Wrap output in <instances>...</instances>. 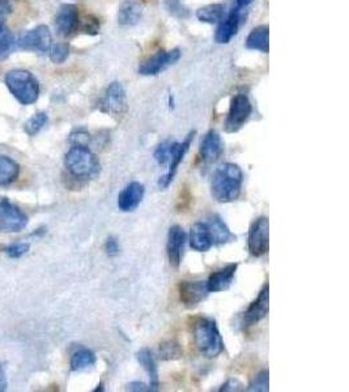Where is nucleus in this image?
<instances>
[{
    "instance_id": "f704fd0d",
    "label": "nucleus",
    "mask_w": 349,
    "mask_h": 392,
    "mask_svg": "<svg viewBox=\"0 0 349 392\" xmlns=\"http://www.w3.org/2000/svg\"><path fill=\"white\" fill-rule=\"evenodd\" d=\"M29 243H24V242H17V243H12L4 247V252L13 259L21 258L22 255H25L29 252Z\"/></svg>"
},
{
    "instance_id": "c9c22d12",
    "label": "nucleus",
    "mask_w": 349,
    "mask_h": 392,
    "mask_svg": "<svg viewBox=\"0 0 349 392\" xmlns=\"http://www.w3.org/2000/svg\"><path fill=\"white\" fill-rule=\"evenodd\" d=\"M81 31L85 34H90V36L97 34L100 31V21L93 15H87L81 22Z\"/></svg>"
},
{
    "instance_id": "6ab92c4d",
    "label": "nucleus",
    "mask_w": 349,
    "mask_h": 392,
    "mask_svg": "<svg viewBox=\"0 0 349 392\" xmlns=\"http://www.w3.org/2000/svg\"><path fill=\"white\" fill-rule=\"evenodd\" d=\"M241 25V10L236 8L232 10L227 20L220 24L219 29L216 31L215 40L218 43H229L230 40L237 34Z\"/></svg>"
},
{
    "instance_id": "6e6552de",
    "label": "nucleus",
    "mask_w": 349,
    "mask_h": 392,
    "mask_svg": "<svg viewBox=\"0 0 349 392\" xmlns=\"http://www.w3.org/2000/svg\"><path fill=\"white\" fill-rule=\"evenodd\" d=\"M101 110L115 118L123 117L127 112L126 91L124 87L118 81L111 82L108 87L104 99L101 101Z\"/></svg>"
},
{
    "instance_id": "393cba45",
    "label": "nucleus",
    "mask_w": 349,
    "mask_h": 392,
    "mask_svg": "<svg viewBox=\"0 0 349 392\" xmlns=\"http://www.w3.org/2000/svg\"><path fill=\"white\" fill-rule=\"evenodd\" d=\"M20 166L7 156H0V186H8L17 180Z\"/></svg>"
},
{
    "instance_id": "72a5a7b5",
    "label": "nucleus",
    "mask_w": 349,
    "mask_h": 392,
    "mask_svg": "<svg viewBox=\"0 0 349 392\" xmlns=\"http://www.w3.org/2000/svg\"><path fill=\"white\" fill-rule=\"evenodd\" d=\"M269 372L263 370L260 372L252 383L250 384L248 391L255 392H267L269 391Z\"/></svg>"
},
{
    "instance_id": "39448f33",
    "label": "nucleus",
    "mask_w": 349,
    "mask_h": 392,
    "mask_svg": "<svg viewBox=\"0 0 349 392\" xmlns=\"http://www.w3.org/2000/svg\"><path fill=\"white\" fill-rule=\"evenodd\" d=\"M251 112H252V105L250 102L249 97L243 93L236 94L230 102L229 112L225 122L227 132L233 133L240 131L245 126V123L249 121Z\"/></svg>"
},
{
    "instance_id": "412c9836",
    "label": "nucleus",
    "mask_w": 349,
    "mask_h": 392,
    "mask_svg": "<svg viewBox=\"0 0 349 392\" xmlns=\"http://www.w3.org/2000/svg\"><path fill=\"white\" fill-rule=\"evenodd\" d=\"M207 226H208L213 245H225L228 242L236 240V237L232 234L229 228L225 225V222H222L221 217L218 215L211 216L210 220L207 222Z\"/></svg>"
},
{
    "instance_id": "f3484780",
    "label": "nucleus",
    "mask_w": 349,
    "mask_h": 392,
    "mask_svg": "<svg viewBox=\"0 0 349 392\" xmlns=\"http://www.w3.org/2000/svg\"><path fill=\"white\" fill-rule=\"evenodd\" d=\"M238 264L232 263L227 267L221 268L219 271L213 272L210 276V280L207 282V288L211 293L224 292L228 291L230 285L233 284L236 271H237Z\"/></svg>"
},
{
    "instance_id": "f257e3e1",
    "label": "nucleus",
    "mask_w": 349,
    "mask_h": 392,
    "mask_svg": "<svg viewBox=\"0 0 349 392\" xmlns=\"http://www.w3.org/2000/svg\"><path fill=\"white\" fill-rule=\"evenodd\" d=\"M243 173L236 164H224L219 166L211 181V194L219 203H232L237 201L242 190Z\"/></svg>"
},
{
    "instance_id": "2f4dec72",
    "label": "nucleus",
    "mask_w": 349,
    "mask_h": 392,
    "mask_svg": "<svg viewBox=\"0 0 349 392\" xmlns=\"http://www.w3.org/2000/svg\"><path fill=\"white\" fill-rule=\"evenodd\" d=\"M50 59L55 64H62L70 57V46L67 43H57L51 46Z\"/></svg>"
},
{
    "instance_id": "ea45409f",
    "label": "nucleus",
    "mask_w": 349,
    "mask_h": 392,
    "mask_svg": "<svg viewBox=\"0 0 349 392\" xmlns=\"http://www.w3.org/2000/svg\"><path fill=\"white\" fill-rule=\"evenodd\" d=\"M7 387H8L7 363H0V392L6 391Z\"/></svg>"
},
{
    "instance_id": "4be33fe9",
    "label": "nucleus",
    "mask_w": 349,
    "mask_h": 392,
    "mask_svg": "<svg viewBox=\"0 0 349 392\" xmlns=\"http://www.w3.org/2000/svg\"><path fill=\"white\" fill-rule=\"evenodd\" d=\"M136 358L139 361L140 365L143 366V369L150 375V390L155 391L159 387V369L156 361L153 358V354L148 348H143L139 352L136 353Z\"/></svg>"
},
{
    "instance_id": "a878e982",
    "label": "nucleus",
    "mask_w": 349,
    "mask_h": 392,
    "mask_svg": "<svg viewBox=\"0 0 349 392\" xmlns=\"http://www.w3.org/2000/svg\"><path fill=\"white\" fill-rule=\"evenodd\" d=\"M225 7L222 4H210L197 10V17L201 22L216 24L224 19Z\"/></svg>"
},
{
    "instance_id": "b1692460",
    "label": "nucleus",
    "mask_w": 349,
    "mask_h": 392,
    "mask_svg": "<svg viewBox=\"0 0 349 392\" xmlns=\"http://www.w3.org/2000/svg\"><path fill=\"white\" fill-rule=\"evenodd\" d=\"M141 19V7L134 1L123 3L118 10V22L123 27L136 25Z\"/></svg>"
},
{
    "instance_id": "dca6fc26",
    "label": "nucleus",
    "mask_w": 349,
    "mask_h": 392,
    "mask_svg": "<svg viewBox=\"0 0 349 392\" xmlns=\"http://www.w3.org/2000/svg\"><path fill=\"white\" fill-rule=\"evenodd\" d=\"M145 189L140 182H131L118 195V208L122 212L135 211L144 198Z\"/></svg>"
},
{
    "instance_id": "473e14b6",
    "label": "nucleus",
    "mask_w": 349,
    "mask_h": 392,
    "mask_svg": "<svg viewBox=\"0 0 349 392\" xmlns=\"http://www.w3.org/2000/svg\"><path fill=\"white\" fill-rule=\"evenodd\" d=\"M174 147H176V143H170V141H165L160 144L157 147V150L155 151V160L160 165L169 162L171 153L174 151Z\"/></svg>"
},
{
    "instance_id": "f8f14e48",
    "label": "nucleus",
    "mask_w": 349,
    "mask_h": 392,
    "mask_svg": "<svg viewBox=\"0 0 349 392\" xmlns=\"http://www.w3.org/2000/svg\"><path fill=\"white\" fill-rule=\"evenodd\" d=\"M269 286L266 284L263 289L260 291L259 296L255 301L249 306V309L243 315V326L245 327H252L255 324L264 319L269 314Z\"/></svg>"
},
{
    "instance_id": "20e7f679",
    "label": "nucleus",
    "mask_w": 349,
    "mask_h": 392,
    "mask_svg": "<svg viewBox=\"0 0 349 392\" xmlns=\"http://www.w3.org/2000/svg\"><path fill=\"white\" fill-rule=\"evenodd\" d=\"M194 340L199 352L208 358L218 357L224 351V342L218 324L211 318H200L195 322Z\"/></svg>"
},
{
    "instance_id": "423d86ee",
    "label": "nucleus",
    "mask_w": 349,
    "mask_h": 392,
    "mask_svg": "<svg viewBox=\"0 0 349 392\" xmlns=\"http://www.w3.org/2000/svg\"><path fill=\"white\" fill-rule=\"evenodd\" d=\"M17 46L21 50L31 51L42 55L49 52L52 46V38H51L49 27L38 25L31 31H27L17 42Z\"/></svg>"
},
{
    "instance_id": "4468645a",
    "label": "nucleus",
    "mask_w": 349,
    "mask_h": 392,
    "mask_svg": "<svg viewBox=\"0 0 349 392\" xmlns=\"http://www.w3.org/2000/svg\"><path fill=\"white\" fill-rule=\"evenodd\" d=\"M194 135H195V132H190L189 136L186 138V140L183 141L182 144L176 143L174 151H173L171 157H170L169 170L159 180V186H160V189H162V190L168 189L170 186V183L174 180V175H176V173H177V169H178L180 162L183 161L185 154H186L190 150V145H191V141L194 139Z\"/></svg>"
},
{
    "instance_id": "f03ea898",
    "label": "nucleus",
    "mask_w": 349,
    "mask_h": 392,
    "mask_svg": "<svg viewBox=\"0 0 349 392\" xmlns=\"http://www.w3.org/2000/svg\"><path fill=\"white\" fill-rule=\"evenodd\" d=\"M6 85L21 105H31L40 97V82L27 70H12L6 75Z\"/></svg>"
},
{
    "instance_id": "4c0bfd02",
    "label": "nucleus",
    "mask_w": 349,
    "mask_h": 392,
    "mask_svg": "<svg viewBox=\"0 0 349 392\" xmlns=\"http://www.w3.org/2000/svg\"><path fill=\"white\" fill-rule=\"evenodd\" d=\"M10 13V6L8 0H0V31L6 29V21Z\"/></svg>"
},
{
    "instance_id": "37998d69",
    "label": "nucleus",
    "mask_w": 349,
    "mask_h": 392,
    "mask_svg": "<svg viewBox=\"0 0 349 392\" xmlns=\"http://www.w3.org/2000/svg\"><path fill=\"white\" fill-rule=\"evenodd\" d=\"M169 106L170 109H173V96H169Z\"/></svg>"
},
{
    "instance_id": "c85d7f7f",
    "label": "nucleus",
    "mask_w": 349,
    "mask_h": 392,
    "mask_svg": "<svg viewBox=\"0 0 349 392\" xmlns=\"http://www.w3.org/2000/svg\"><path fill=\"white\" fill-rule=\"evenodd\" d=\"M165 10L169 12L171 16L177 19H187L190 16V10L182 0H165L164 3Z\"/></svg>"
},
{
    "instance_id": "e433bc0d",
    "label": "nucleus",
    "mask_w": 349,
    "mask_h": 392,
    "mask_svg": "<svg viewBox=\"0 0 349 392\" xmlns=\"http://www.w3.org/2000/svg\"><path fill=\"white\" fill-rule=\"evenodd\" d=\"M70 141L75 147H88L90 144V133L85 130H75L71 133Z\"/></svg>"
},
{
    "instance_id": "58836bf2",
    "label": "nucleus",
    "mask_w": 349,
    "mask_h": 392,
    "mask_svg": "<svg viewBox=\"0 0 349 392\" xmlns=\"http://www.w3.org/2000/svg\"><path fill=\"white\" fill-rule=\"evenodd\" d=\"M105 250L106 252L111 255V256H114V255H117L118 252H120V245H118V241L114 238V237H110L108 238V241L105 243Z\"/></svg>"
},
{
    "instance_id": "0eeeda50",
    "label": "nucleus",
    "mask_w": 349,
    "mask_h": 392,
    "mask_svg": "<svg viewBox=\"0 0 349 392\" xmlns=\"http://www.w3.org/2000/svg\"><path fill=\"white\" fill-rule=\"evenodd\" d=\"M28 225V216L8 199H0V231L17 233Z\"/></svg>"
},
{
    "instance_id": "cd10ccee",
    "label": "nucleus",
    "mask_w": 349,
    "mask_h": 392,
    "mask_svg": "<svg viewBox=\"0 0 349 392\" xmlns=\"http://www.w3.org/2000/svg\"><path fill=\"white\" fill-rule=\"evenodd\" d=\"M49 122V117L45 111L36 112L31 118L25 122L24 124V131L29 135V136H36Z\"/></svg>"
},
{
    "instance_id": "bb28decb",
    "label": "nucleus",
    "mask_w": 349,
    "mask_h": 392,
    "mask_svg": "<svg viewBox=\"0 0 349 392\" xmlns=\"http://www.w3.org/2000/svg\"><path fill=\"white\" fill-rule=\"evenodd\" d=\"M96 363V356L94 353L90 352V349H80L73 353L71 358V370L80 372L85 370Z\"/></svg>"
},
{
    "instance_id": "7c9ffc66",
    "label": "nucleus",
    "mask_w": 349,
    "mask_h": 392,
    "mask_svg": "<svg viewBox=\"0 0 349 392\" xmlns=\"http://www.w3.org/2000/svg\"><path fill=\"white\" fill-rule=\"evenodd\" d=\"M13 46H15L13 34L7 29L0 31V61H4L6 58H8Z\"/></svg>"
},
{
    "instance_id": "7ed1b4c3",
    "label": "nucleus",
    "mask_w": 349,
    "mask_h": 392,
    "mask_svg": "<svg viewBox=\"0 0 349 392\" xmlns=\"http://www.w3.org/2000/svg\"><path fill=\"white\" fill-rule=\"evenodd\" d=\"M66 169L78 180H92L100 173V162L88 147H72L64 159Z\"/></svg>"
},
{
    "instance_id": "c756f323",
    "label": "nucleus",
    "mask_w": 349,
    "mask_h": 392,
    "mask_svg": "<svg viewBox=\"0 0 349 392\" xmlns=\"http://www.w3.org/2000/svg\"><path fill=\"white\" fill-rule=\"evenodd\" d=\"M160 356L162 360H177L182 356L180 344L174 340L160 344Z\"/></svg>"
},
{
    "instance_id": "2eb2a0df",
    "label": "nucleus",
    "mask_w": 349,
    "mask_h": 392,
    "mask_svg": "<svg viewBox=\"0 0 349 392\" xmlns=\"http://www.w3.org/2000/svg\"><path fill=\"white\" fill-rule=\"evenodd\" d=\"M185 243H186V233L180 228V225H174L170 228L168 234V243H166V252L169 258L170 266L174 268H178L180 261L183 258L185 252Z\"/></svg>"
},
{
    "instance_id": "9d476101",
    "label": "nucleus",
    "mask_w": 349,
    "mask_h": 392,
    "mask_svg": "<svg viewBox=\"0 0 349 392\" xmlns=\"http://www.w3.org/2000/svg\"><path fill=\"white\" fill-rule=\"evenodd\" d=\"M180 49L170 51H160L156 55L150 57L148 61H144L139 67V73L143 76H156L161 72L168 70L170 66L180 61Z\"/></svg>"
},
{
    "instance_id": "aec40b11",
    "label": "nucleus",
    "mask_w": 349,
    "mask_h": 392,
    "mask_svg": "<svg viewBox=\"0 0 349 392\" xmlns=\"http://www.w3.org/2000/svg\"><path fill=\"white\" fill-rule=\"evenodd\" d=\"M190 245L195 252H206L213 246L207 224L197 222L190 231Z\"/></svg>"
},
{
    "instance_id": "a211bd4d",
    "label": "nucleus",
    "mask_w": 349,
    "mask_h": 392,
    "mask_svg": "<svg viewBox=\"0 0 349 392\" xmlns=\"http://www.w3.org/2000/svg\"><path fill=\"white\" fill-rule=\"evenodd\" d=\"M224 152L221 136L216 131H210L200 143V156L204 161L215 162L219 160Z\"/></svg>"
},
{
    "instance_id": "1a4fd4ad",
    "label": "nucleus",
    "mask_w": 349,
    "mask_h": 392,
    "mask_svg": "<svg viewBox=\"0 0 349 392\" xmlns=\"http://www.w3.org/2000/svg\"><path fill=\"white\" fill-rule=\"evenodd\" d=\"M249 252L252 256H262L269 252V222L267 217H259L249 231Z\"/></svg>"
},
{
    "instance_id": "a19ab883",
    "label": "nucleus",
    "mask_w": 349,
    "mask_h": 392,
    "mask_svg": "<svg viewBox=\"0 0 349 392\" xmlns=\"http://www.w3.org/2000/svg\"><path fill=\"white\" fill-rule=\"evenodd\" d=\"M240 387H242V384L240 382L230 379V381H228L222 386V389L220 391H240V390H242Z\"/></svg>"
},
{
    "instance_id": "5701e85b",
    "label": "nucleus",
    "mask_w": 349,
    "mask_h": 392,
    "mask_svg": "<svg viewBox=\"0 0 349 392\" xmlns=\"http://www.w3.org/2000/svg\"><path fill=\"white\" fill-rule=\"evenodd\" d=\"M246 48L250 50H258L267 54L269 51V25L254 28L246 40Z\"/></svg>"
},
{
    "instance_id": "ddd939ff",
    "label": "nucleus",
    "mask_w": 349,
    "mask_h": 392,
    "mask_svg": "<svg viewBox=\"0 0 349 392\" xmlns=\"http://www.w3.org/2000/svg\"><path fill=\"white\" fill-rule=\"evenodd\" d=\"M206 282H182L180 284V302L187 307L194 309L208 296Z\"/></svg>"
},
{
    "instance_id": "9b49d317",
    "label": "nucleus",
    "mask_w": 349,
    "mask_h": 392,
    "mask_svg": "<svg viewBox=\"0 0 349 392\" xmlns=\"http://www.w3.org/2000/svg\"><path fill=\"white\" fill-rule=\"evenodd\" d=\"M80 25L79 8L75 4H63L55 16V31L60 37H70Z\"/></svg>"
},
{
    "instance_id": "79ce46f5",
    "label": "nucleus",
    "mask_w": 349,
    "mask_h": 392,
    "mask_svg": "<svg viewBox=\"0 0 349 392\" xmlns=\"http://www.w3.org/2000/svg\"><path fill=\"white\" fill-rule=\"evenodd\" d=\"M127 390H130V391H152V390H150V387L145 386L144 383L141 382L130 383V384H129V387H127Z\"/></svg>"
}]
</instances>
